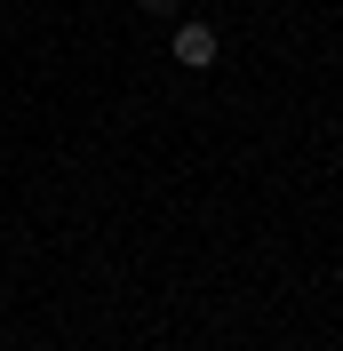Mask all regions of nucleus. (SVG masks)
I'll list each match as a JSON object with an SVG mask.
<instances>
[{"label": "nucleus", "instance_id": "nucleus-1", "mask_svg": "<svg viewBox=\"0 0 343 351\" xmlns=\"http://www.w3.org/2000/svg\"><path fill=\"white\" fill-rule=\"evenodd\" d=\"M176 64L184 72H208L215 64V24H176Z\"/></svg>", "mask_w": 343, "mask_h": 351}, {"label": "nucleus", "instance_id": "nucleus-2", "mask_svg": "<svg viewBox=\"0 0 343 351\" xmlns=\"http://www.w3.org/2000/svg\"><path fill=\"white\" fill-rule=\"evenodd\" d=\"M144 8H152V16H176V8H184V0H144Z\"/></svg>", "mask_w": 343, "mask_h": 351}]
</instances>
